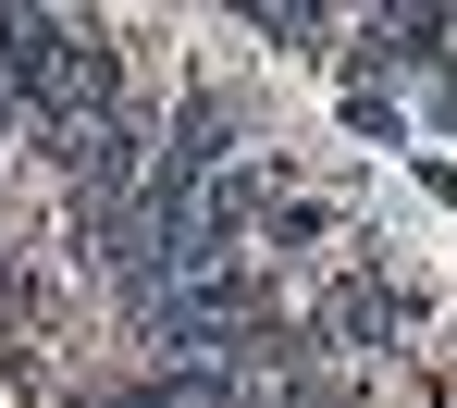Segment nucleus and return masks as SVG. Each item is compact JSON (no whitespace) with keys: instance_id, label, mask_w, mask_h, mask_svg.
Returning a JSON list of instances; mask_svg holds the SVG:
<instances>
[{"instance_id":"f257e3e1","label":"nucleus","mask_w":457,"mask_h":408,"mask_svg":"<svg viewBox=\"0 0 457 408\" xmlns=\"http://www.w3.org/2000/svg\"><path fill=\"white\" fill-rule=\"evenodd\" d=\"M395 334H408V285H395V272H371V260H359V272H334V285H321V297H309V346H321V359H395Z\"/></svg>"}]
</instances>
